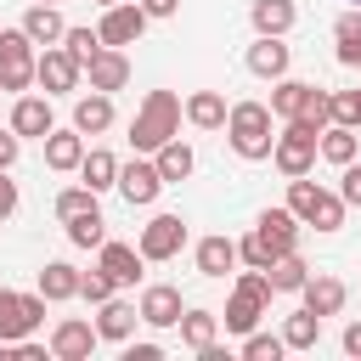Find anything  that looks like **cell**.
<instances>
[{"label":"cell","mask_w":361,"mask_h":361,"mask_svg":"<svg viewBox=\"0 0 361 361\" xmlns=\"http://www.w3.org/2000/svg\"><path fill=\"white\" fill-rule=\"evenodd\" d=\"M299 248V220H293V209H265L259 220H254V231L237 243V259H248L254 271H265L271 259H282V254H293Z\"/></svg>","instance_id":"obj_1"},{"label":"cell","mask_w":361,"mask_h":361,"mask_svg":"<svg viewBox=\"0 0 361 361\" xmlns=\"http://www.w3.org/2000/svg\"><path fill=\"white\" fill-rule=\"evenodd\" d=\"M175 135H180V102H175V90H152L141 102V113L130 118V147L135 152H158Z\"/></svg>","instance_id":"obj_2"},{"label":"cell","mask_w":361,"mask_h":361,"mask_svg":"<svg viewBox=\"0 0 361 361\" xmlns=\"http://www.w3.org/2000/svg\"><path fill=\"white\" fill-rule=\"evenodd\" d=\"M226 135H231V152L237 158H248V164H259V158H271V107L265 102H237L231 113H226Z\"/></svg>","instance_id":"obj_3"},{"label":"cell","mask_w":361,"mask_h":361,"mask_svg":"<svg viewBox=\"0 0 361 361\" xmlns=\"http://www.w3.org/2000/svg\"><path fill=\"white\" fill-rule=\"evenodd\" d=\"M288 209H293V220H305V226H316V231H338V226H344V197L322 192V186L305 180V175L288 180Z\"/></svg>","instance_id":"obj_4"},{"label":"cell","mask_w":361,"mask_h":361,"mask_svg":"<svg viewBox=\"0 0 361 361\" xmlns=\"http://www.w3.org/2000/svg\"><path fill=\"white\" fill-rule=\"evenodd\" d=\"M265 305H271V276L248 265L243 282H237V293H231V305H226V327L231 333H254V322H259Z\"/></svg>","instance_id":"obj_5"},{"label":"cell","mask_w":361,"mask_h":361,"mask_svg":"<svg viewBox=\"0 0 361 361\" xmlns=\"http://www.w3.org/2000/svg\"><path fill=\"white\" fill-rule=\"evenodd\" d=\"M34 85V39L23 28H0V90Z\"/></svg>","instance_id":"obj_6"},{"label":"cell","mask_w":361,"mask_h":361,"mask_svg":"<svg viewBox=\"0 0 361 361\" xmlns=\"http://www.w3.org/2000/svg\"><path fill=\"white\" fill-rule=\"evenodd\" d=\"M45 322V293H11L0 288V338H28L34 327Z\"/></svg>","instance_id":"obj_7"},{"label":"cell","mask_w":361,"mask_h":361,"mask_svg":"<svg viewBox=\"0 0 361 361\" xmlns=\"http://www.w3.org/2000/svg\"><path fill=\"white\" fill-rule=\"evenodd\" d=\"M271 158H276V169L293 180V175H305L310 164H316V130H305V124H293L288 118V130L271 141Z\"/></svg>","instance_id":"obj_8"},{"label":"cell","mask_w":361,"mask_h":361,"mask_svg":"<svg viewBox=\"0 0 361 361\" xmlns=\"http://www.w3.org/2000/svg\"><path fill=\"white\" fill-rule=\"evenodd\" d=\"M186 243V220L180 214H152L141 226V259H175Z\"/></svg>","instance_id":"obj_9"},{"label":"cell","mask_w":361,"mask_h":361,"mask_svg":"<svg viewBox=\"0 0 361 361\" xmlns=\"http://www.w3.org/2000/svg\"><path fill=\"white\" fill-rule=\"evenodd\" d=\"M141 28H147V11L135 6V0H118V6H107L102 11V45H135L141 39Z\"/></svg>","instance_id":"obj_10"},{"label":"cell","mask_w":361,"mask_h":361,"mask_svg":"<svg viewBox=\"0 0 361 361\" xmlns=\"http://www.w3.org/2000/svg\"><path fill=\"white\" fill-rule=\"evenodd\" d=\"M85 73H90V90H124V79H130V56L118 51V45H102L90 62H85Z\"/></svg>","instance_id":"obj_11"},{"label":"cell","mask_w":361,"mask_h":361,"mask_svg":"<svg viewBox=\"0 0 361 361\" xmlns=\"http://www.w3.org/2000/svg\"><path fill=\"white\" fill-rule=\"evenodd\" d=\"M79 73H85V68L68 56V45H51L45 56H34V79H39L45 90H73V85H79Z\"/></svg>","instance_id":"obj_12"},{"label":"cell","mask_w":361,"mask_h":361,"mask_svg":"<svg viewBox=\"0 0 361 361\" xmlns=\"http://www.w3.org/2000/svg\"><path fill=\"white\" fill-rule=\"evenodd\" d=\"M118 192H124V203H130V209L152 203V197L164 192V175H158V164H124V169H118Z\"/></svg>","instance_id":"obj_13"},{"label":"cell","mask_w":361,"mask_h":361,"mask_svg":"<svg viewBox=\"0 0 361 361\" xmlns=\"http://www.w3.org/2000/svg\"><path fill=\"white\" fill-rule=\"evenodd\" d=\"M135 310H141V322H147V327H175V322H180V288L158 282V288H147V293H141V305H135Z\"/></svg>","instance_id":"obj_14"},{"label":"cell","mask_w":361,"mask_h":361,"mask_svg":"<svg viewBox=\"0 0 361 361\" xmlns=\"http://www.w3.org/2000/svg\"><path fill=\"white\" fill-rule=\"evenodd\" d=\"M248 73H259V79H282V73H288V45H282V34H259V39L248 45Z\"/></svg>","instance_id":"obj_15"},{"label":"cell","mask_w":361,"mask_h":361,"mask_svg":"<svg viewBox=\"0 0 361 361\" xmlns=\"http://www.w3.org/2000/svg\"><path fill=\"white\" fill-rule=\"evenodd\" d=\"M96 350V327L90 322H56V333H51V355H62V361H85Z\"/></svg>","instance_id":"obj_16"},{"label":"cell","mask_w":361,"mask_h":361,"mask_svg":"<svg viewBox=\"0 0 361 361\" xmlns=\"http://www.w3.org/2000/svg\"><path fill=\"white\" fill-rule=\"evenodd\" d=\"M107 124H113V96L107 90H90V96L73 102V130L79 135H102Z\"/></svg>","instance_id":"obj_17"},{"label":"cell","mask_w":361,"mask_h":361,"mask_svg":"<svg viewBox=\"0 0 361 361\" xmlns=\"http://www.w3.org/2000/svg\"><path fill=\"white\" fill-rule=\"evenodd\" d=\"M11 130L45 141V135L56 130V124H51V102H45V96H17V107H11Z\"/></svg>","instance_id":"obj_18"},{"label":"cell","mask_w":361,"mask_h":361,"mask_svg":"<svg viewBox=\"0 0 361 361\" xmlns=\"http://www.w3.org/2000/svg\"><path fill=\"white\" fill-rule=\"evenodd\" d=\"M135 322H141V310H135V305H124V299H102L96 338H113V344H124V338L135 333Z\"/></svg>","instance_id":"obj_19"},{"label":"cell","mask_w":361,"mask_h":361,"mask_svg":"<svg viewBox=\"0 0 361 361\" xmlns=\"http://www.w3.org/2000/svg\"><path fill=\"white\" fill-rule=\"evenodd\" d=\"M102 271L113 276V288L135 282V276H141V248H130V243H107V237H102Z\"/></svg>","instance_id":"obj_20"},{"label":"cell","mask_w":361,"mask_h":361,"mask_svg":"<svg viewBox=\"0 0 361 361\" xmlns=\"http://www.w3.org/2000/svg\"><path fill=\"white\" fill-rule=\"evenodd\" d=\"M305 310H316V316H338L344 310V282L338 276H305Z\"/></svg>","instance_id":"obj_21"},{"label":"cell","mask_w":361,"mask_h":361,"mask_svg":"<svg viewBox=\"0 0 361 361\" xmlns=\"http://www.w3.org/2000/svg\"><path fill=\"white\" fill-rule=\"evenodd\" d=\"M23 34H28L34 45H51V39H62V34H68V23H62V11H56V6H45V0H39V6H28Z\"/></svg>","instance_id":"obj_22"},{"label":"cell","mask_w":361,"mask_h":361,"mask_svg":"<svg viewBox=\"0 0 361 361\" xmlns=\"http://www.w3.org/2000/svg\"><path fill=\"white\" fill-rule=\"evenodd\" d=\"M293 124H305V130H327L333 124V96L327 90H316V85H305V96H299V107H293Z\"/></svg>","instance_id":"obj_23"},{"label":"cell","mask_w":361,"mask_h":361,"mask_svg":"<svg viewBox=\"0 0 361 361\" xmlns=\"http://www.w3.org/2000/svg\"><path fill=\"white\" fill-rule=\"evenodd\" d=\"M79 158H85V135L79 130H51L45 135V164L51 169H79Z\"/></svg>","instance_id":"obj_24"},{"label":"cell","mask_w":361,"mask_h":361,"mask_svg":"<svg viewBox=\"0 0 361 361\" xmlns=\"http://www.w3.org/2000/svg\"><path fill=\"white\" fill-rule=\"evenodd\" d=\"M231 265H237V243L231 237H203L197 243V271L203 276H226Z\"/></svg>","instance_id":"obj_25"},{"label":"cell","mask_w":361,"mask_h":361,"mask_svg":"<svg viewBox=\"0 0 361 361\" xmlns=\"http://www.w3.org/2000/svg\"><path fill=\"white\" fill-rule=\"evenodd\" d=\"M226 113H231V107H226V96H220V90H197V96L186 102V118H192L197 130H220V124H226Z\"/></svg>","instance_id":"obj_26"},{"label":"cell","mask_w":361,"mask_h":361,"mask_svg":"<svg viewBox=\"0 0 361 361\" xmlns=\"http://www.w3.org/2000/svg\"><path fill=\"white\" fill-rule=\"evenodd\" d=\"M316 152H322L327 164H338V169H344V164L355 158V130H350V124H327V130L316 135Z\"/></svg>","instance_id":"obj_27"},{"label":"cell","mask_w":361,"mask_h":361,"mask_svg":"<svg viewBox=\"0 0 361 361\" xmlns=\"http://www.w3.org/2000/svg\"><path fill=\"white\" fill-rule=\"evenodd\" d=\"M79 175H85V186H90V192H107V186H118V158L96 147V152H85V158H79Z\"/></svg>","instance_id":"obj_28"},{"label":"cell","mask_w":361,"mask_h":361,"mask_svg":"<svg viewBox=\"0 0 361 361\" xmlns=\"http://www.w3.org/2000/svg\"><path fill=\"white\" fill-rule=\"evenodd\" d=\"M265 276H271V293H299V288H305V276H310V265H305L299 254H282V259H271V265H265Z\"/></svg>","instance_id":"obj_29"},{"label":"cell","mask_w":361,"mask_h":361,"mask_svg":"<svg viewBox=\"0 0 361 361\" xmlns=\"http://www.w3.org/2000/svg\"><path fill=\"white\" fill-rule=\"evenodd\" d=\"M214 327H220V316L214 310H180V338H186V350H209L214 344Z\"/></svg>","instance_id":"obj_30"},{"label":"cell","mask_w":361,"mask_h":361,"mask_svg":"<svg viewBox=\"0 0 361 361\" xmlns=\"http://www.w3.org/2000/svg\"><path fill=\"white\" fill-rule=\"evenodd\" d=\"M39 293H45V299H73V293H79V271H73L68 259H51V265L39 271Z\"/></svg>","instance_id":"obj_31"},{"label":"cell","mask_w":361,"mask_h":361,"mask_svg":"<svg viewBox=\"0 0 361 361\" xmlns=\"http://www.w3.org/2000/svg\"><path fill=\"white\" fill-rule=\"evenodd\" d=\"M293 0H254V28L259 34H288L293 28Z\"/></svg>","instance_id":"obj_32"},{"label":"cell","mask_w":361,"mask_h":361,"mask_svg":"<svg viewBox=\"0 0 361 361\" xmlns=\"http://www.w3.org/2000/svg\"><path fill=\"white\" fill-rule=\"evenodd\" d=\"M316 338H322V316H316V310L288 316V327H282V344H288V350H316Z\"/></svg>","instance_id":"obj_33"},{"label":"cell","mask_w":361,"mask_h":361,"mask_svg":"<svg viewBox=\"0 0 361 361\" xmlns=\"http://www.w3.org/2000/svg\"><path fill=\"white\" fill-rule=\"evenodd\" d=\"M152 164H158L164 186H169V180H186V175H192V147H180V141H164Z\"/></svg>","instance_id":"obj_34"},{"label":"cell","mask_w":361,"mask_h":361,"mask_svg":"<svg viewBox=\"0 0 361 361\" xmlns=\"http://www.w3.org/2000/svg\"><path fill=\"white\" fill-rule=\"evenodd\" d=\"M102 226H107V220H102V209H85V214H73V220H68V243H73V248H102V237H107Z\"/></svg>","instance_id":"obj_35"},{"label":"cell","mask_w":361,"mask_h":361,"mask_svg":"<svg viewBox=\"0 0 361 361\" xmlns=\"http://www.w3.org/2000/svg\"><path fill=\"white\" fill-rule=\"evenodd\" d=\"M333 34H338V62L344 68H361V11H344Z\"/></svg>","instance_id":"obj_36"},{"label":"cell","mask_w":361,"mask_h":361,"mask_svg":"<svg viewBox=\"0 0 361 361\" xmlns=\"http://www.w3.org/2000/svg\"><path fill=\"white\" fill-rule=\"evenodd\" d=\"M299 96H305V85L282 73V79H276V90H271V113H276V118H293V107H299Z\"/></svg>","instance_id":"obj_37"},{"label":"cell","mask_w":361,"mask_h":361,"mask_svg":"<svg viewBox=\"0 0 361 361\" xmlns=\"http://www.w3.org/2000/svg\"><path fill=\"white\" fill-rule=\"evenodd\" d=\"M62 39H68V56H73L79 68H85V62H90V56L102 51V34H90V28H68Z\"/></svg>","instance_id":"obj_38"},{"label":"cell","mask_w":361,"mask_h":361,"mask_svg":"<svg viewBox=\"0 0 361 361\" xmlns=\"http://www.w3.org/2000/svg\"><path fill=\"white\" fill-rule=\"evenodd\" d=\"M85 209H96V192H90V186H68V192L56 197V214H62V220H73V214H85Z\"/></svg>","instance_id":"obj_39"},{"label":"cell","mask_w":361,"mask_h":361,"mask_svg":"<svg viewBox=\"0 0 361 361\" xmlns=\"http://www.w3.org/2000/svg\"><path fill=\"white\" fill-rule=\"evenodd\" d=\"M79 293H85L90 305H102V299H113V276L96 265V271H85V276H79Z\"/></svg>","instance_id":"obj_40"},{"label":"cell","mask_w":361,"mask_h":361,"mask_svg":"<svg viewBox=\"0 0 361 361\" xmlns=\"http://www.w3.org/2000/svg\"><path fill=\"white\" fill-rule=\"evenodd\" d=\"M282 350H288V344H282V338H271V333H248V344H243V355H248V361H276Z\"/></svg>","instance_id":"obj_41"},{"label":"cell","mask_w":361,"mask_h":361,"mask_svg":"<svg viewBox=\"0 0 361 361\" xmlns=\"http://www.w3.org/2000/svg\"><path fill=\"white\" fill-rule=\"evenodd\" d=\"M333 124H350V130H361V90H344V96H333Z\"/></svg>","instance_id":"obj_42"},{"label":"cell","mask_w":361,"mask_h":361,"mask_svg":"<svg viewBox=\"0 0 361 361\" xmlns=\"http://www.w3.org/2000/svg\"><path fill=\"white\" fill-rule=\"evenodd\" d=\"M338 197H344V203H355V209H361V164H355V158H350V164H344V186H338Z\"/></svg>","instance_id":"obj_43"},{"label":"cell","mask_w":361,"mask_h":361,"mask_svg":"<svg viewBox=\"0 0 361 361\" xmlns=\"http://www.w3.org/2000/svg\"><path fill=\"white\" fill-rule=\"evenodd\" d=\"M17 209V180H6V169H0V220Z\"/></svg>","instance_id":"obj_44"},{"label":"cell","mask_w":361,"mask_h":361,"mask_svg":"<svg viewBox=\"0 0 361 361\" xmlns=\"http://www.w3.org/2000/svg\"><path fill=\"white\" fill-rule=\"evenodd\" d=\"M158 355H164L158 344H130V350H124V361H158Z\"/></svg>","instance_id":"obj_45"},{"label":"cell","mask_w":361,"mask_h":361,"mask_svg":"<svg viewBox=\"0 0 361 361\" xmlns=\"http://www.w3.org/2000/svg\"><path fill=\"white\" fill-rule=\"evenodd\" d=\"M175 6H180V0H141L147 17H175Z\"/></svg>","instance_id":"obj_46"},{"label":"cell","mask_w":361,"mask_h":361,"mask_svg":"<svg viewBox=\"0 0 361 361\" xmlns=\"http://www.w3.org/2000/svg\"><path fill=\"white\" fill-rule=\"evenodd\" d=\"M11 164H17V130L0 135V169H11Z\"/></svg>","instance_id":"obj_47"},{"label":"cell","mask_w":361,"mask_h":361,"mask_svg":"<svg viewBox=\"0 0 361 361\" xmlns=\"http://www.w3.org/2000/svg\"><path fill=\"white\" fill-rule=\"evenodd\" d=\"M344 355H361V322L344 327Z\"/></svg>","instance_id":"obj_48"},{"label":"cell","mask_w":361,"mask_h":361,"mask_svg":"<svg viewBox=\"0 0 361 361\" xmlns=\"http://www.w3.org/2000/svg\"><path fill=\"white\" fill-rule=\"evenodd\" d=\"M102 6H118V0H102Z\"/></svg>","instance_id":"obj_49"},{"label":"cell","mask_w":361,"mask_h":361,"mask_svg":"<svg viewBox=\"0 0 361 361\" xmlns=\"http://www.w3.org/2000/svg\"><path fill=\"white\" fill-rule=\"evenodd\" d=\"M45 6H56V0H45Z\"/></svg>","instance_id":"obj_50"},{"label":"cell","mask_w":361,"mask_h":361,"mask_svg":"<svg viewBox=\"0 0 361 361\" xmlns=\"http://www.w3.org/2000/svg\"><path fill=\"white\" fill-rule=\"evenodd\" d=\"M355 6H361V0H355Z\"/></svg>","instance_id":"obj_51"}]
</instances>
